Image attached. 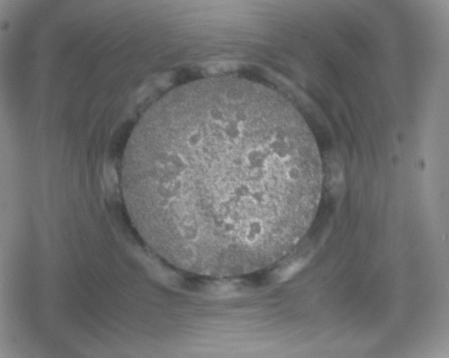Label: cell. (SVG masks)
Here are the masks:
<instances>
[{
    "instance_id": "obj_1",
    "label": "cell",
    "mask_w": 449,
    "mask_h": 358,
    "mask_svg": "<svg viewBox=\"0 0 449 358\" xmlns=\"http://www.w3.org/2000/svg\"><path fill=\"white\" fill-rule=\"evenodd\" d=\"M145 242L185 271L237 276L282 259L310 227L323 166L315 137L277 92L232 77L171 91L135 127L121 166Z\"/></svg>"
}]
</instances>
